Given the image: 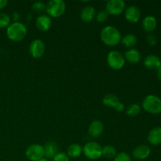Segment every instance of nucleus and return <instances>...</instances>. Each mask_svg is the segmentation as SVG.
<instances>
[{
  "instance_id": "obj_11",
  "label": "nucleus",
  "mask_w": 161,
  "mask_h": 161,
  "mask_svg": "<svg viewBox=\"0 0 161 161\" xmlns=\"http://www.w3.org/2000/svg\"><path fill=\"white\" fill-rule=\"evenodd\" d=\"M125 18L130 23H136L141 18L140 9L136 6H130L125 9Z\"/></svg>"
},
{
  "instance_id": "obj_1",
  "label": "nucleus",
  "mask_w": 161,
  "mask_h": 161,
  "mask_svg": "<svg viewBox=\"0 0 161 161\" xmlns=\"http://www.w3.org/2000/svg\"><path fill=\"white\" fill-rule=\"evenodd\" d=\"M102 41L108 47H114L121 42L122 36L118 28L116 27L108 25L105 27L101 31Z\"/></svg>"
},
{
  "instance_id": "obj_24",
  "label": "nucleus",
  "mask_w": 161,
  "mask_h": 161,
  "mask_svg": "<svg viewBox=\"0 0 161 161\" xmlns=\"http://www.w3.org/2000/svg\"><path fill=\"white\" fill-rule=\"evenodd\" d=\"M141 112V107L138 104H131L127 108V114L130 116H135Z\"/></svg>"
},
{
  "instance_id": "obj_9",
  "label": "nucleus",
  "mask_w": 161,
  "mask_h": 161,
  "mask_svg": "<svg viewBox=\"0 0 161 161\" xmlns=\"http://www.w3.org/2000/svg\"><path fill=\"white\" fill-rule=\"evenodd\" d=\"M46 46L43 41L35 39L31 42L29 47V53L34 58H40L45 53Z\"/></svg>"
},
{
  "instance_id": "obj_13",
  "label": "nucleus",
  "mask_w": 161,
  "mask_h": 161,
  "mask_svg": "<svg viewBox=\"0 0 161 161\" xmlns=\"http://www.w3.org/2000/svg\"><path fill=\"white\" fill-rule=\"evenodd\" d=\"M161 65V60L155 54H149L145 58L144 66L149 70H157Z\"/></svg>"
},
{
  "instance_id": "obj_19",
  "label": "nucleus",
  "mask_w": 161,
  "mask_h": 161,
  "mask_svg": "<svg viewBox=\"0 0 161 161\" xmlns=\"http://www.w3.org/2000/svg\"><path fill=\"white\" fill-rule=\"evenodd\" d=\"M157 25V20L155 17L152 15L146 16L142 20V28L146 32H152Z\"/></svg>"
},
{
  "instance_id": "obj_22",
  "label": "nucleus",
  "mask_w": 161,
  "mask_h": 161,
  "mask_svg": "<svg viewBox=\"0 0 161 161\" xmlns=\"http://www.w3.org/2000/svg\"><path fill=\"white\" fill-rule=\"evenodd\" d=\"M102 102H103L104 105H106V106L113 108V107L119 102V97L116 95H115V94H108L104 97Z\"/></svg>"
},
{
  "instance_id": "obj_31",
  "label": "nucleus",
  "mask_w": 161,
  "mask_h": 161,
  "mask_svg": "<svg viewBox=\"0 0 161 161\" xmlns=\"http://www.w3.org/2000/svg\"><path fill=\"white\" fill-rule=\"evenodd\" d=\"M113 108H114L116 112H118V113H121V112H123L124 110V105L122 102H119L114 107H113Z\"/></svg>"
},
{
  "instance_id": "obj_35",
  "label": "nucleus",
  "mask_w": 161,
  "mask_h": 161,
  "mask_svg": "<svg viewBox=\"0 0 161 161\" xmlns=\"http://www.w3.org/2000/svg\"><path fill=\"white\" fill-rule=\"evenodd\" d=\"M160 60H161V58H160Z\"/></svg>"
},
{
  "instance_id": "obj_30",
  "label": "nucleus",
  "mask_w": 161,
  "mask_h": 161,
  "mask_svg": "<svg viewBox=\"0 0 161 161\" xmlns=\"http://www.w3.org/2000/svg\"><path fill=\"white\" fill-rule=\"evenodd\" d=\"M146 40H147V42L150 46H154L157 44V39L156 37V36L153 34H149L147 36V38H146Z\"/></svg>"
},
{
  "instance_id": "obj_25",
  "label": "nucleus",
  "mask_w": 161,
  "mask_h": 161,
  "mask_svg": "<svg viewBox=\"0 0 161 161\" xmlns=\"http://www.w3.org/2000/svg\"><path fill=\"white\" fill-rule=\"evenodd\" d=\"M10 25V17L5 13H0V28H6Z\"/></svg>"
},
{
  "instance_id": "obj_18",
  "label": "nucleus",
  "mask_w": 161,
  "mask_h": 161,
  "mask_svg": "<svg viewBox=\"0 0 161 161\" xmlns=\"http://www.w3.org/2000/svg\"><path fill=\"white\" fill-rule=\"evenodd\" d=\"M96 16V11L93 6H85L83 9H82L81 13H80V18L83 22H88L92 21L94 19Z\"/></svg>"
},
{
  "instance_id": "obj_34",
  "label": "nucleus",
  "mask_w": 161,
  "mask_h": 161,
  "mask_svg": "<svg viewBox=\"0 0 161 161\" xmlns=\"http://www.w3.org/2000/svg\"><path fill=\"white\" fill-rule=\"evenodd\" d=\"M37 161H49V160H47V158H42V159H40V160H37Z\"/></svg>"
},
{
  "instance_id": "obj_29",
  "label": "nucleus",
  "mask_w": 161,
  "mask_h": 161,
  "mask_svg": "<svg viewBox=\"0 0 161 161\" xmlns=\"http://www.w3.org/2000/svg\"><path fill=\"white\" fill-rule=\"evenodd\" d=\"M53 161H69V157L65 153H58L53 158Z\"/></svg>"
},
{
  "instance_id": "obj_16",
  "label": "nucleus",
  "mask_w": 161,
  "mask_h": 161,
  "mask_svg": "<svg viewBox=\"0 0 161 161\" xmlns=\"http://www.w3.org/2000/svg\"><path fill=\"white\" fill-rule=\"evenodd\" d=\"M124 58H125V61H127L130 64H137L141 61L142 55L137 49L131 48L126 51Z\"/></svg>"
},
{
  "instance_id": "obj_5",
  "label": "nucleus",
  "mask_w": 161,
  "mask_h": 161,
  "mask_svg": "<svg viewBox=\"0 0 161 161\" xmlns=\"http://www.w3.org/2000/svg\"><path fill=\"white\" fill-rule=\"evenodd\" d=\"M83 153L90 160H97L102 156V147L96 142H89L83 147Z\"/></svg>"
},
{
  "instance_id": "obj_7",
  "label": "nucleus",
  "mask_w": 161,
  "mask_h": 161,
  "mask_svg": "<svg viewBox=\"0 0 161 161\" xmlns=\"http://www.w3.org/2000/svg\"><path fill=\"white\" fill-rule=\"evenodd\" d=\"M126 9V3L123 0H109L105 6V11L108 15H119Z\"/></svg>"
},
{
  "instance_id": "obj_28",
  "label": "nucleus",
  "mask_w": 161,
  "mask_h": 161,
  "mask_svg": "<svg viewBox=\"0 0 161 161\" xmlns=\"http://www.w3.org/2000/svg\"><path fill=\"white\" fill-rule=\"evenodd\" d=\"M114 161H132V159L127 153H119L115 157Z\"/></svg>"
},
{
  "instance_id": "obj_8",
  "label": "nucleus",
  "mask_w": 161,
  "mask_h": 161,
  "mask_svg": "<svg viewBox=\"0 0 161 161\" xmlns=\"http://www.w3.org/2000/svg\"><path fill=\"white\" fill-rule=\"evenodd\" d=\"M25 154L27 158L31 161H37L45 157L43 146L39 144H33L28 146Z\"/></svg>"
},
{
  "instance_id": "obj_15",
  "label": "nucleus",
  "mask_w": 161,
  "mask_h": 161,
  "mask_svg": "<svg viewBox=\"0 0 161 161\" xmlns=\"http://www.w3.org/2000/svg\"><path fill=\"white\" fill-rule=\"evenodd\" d=\"M148 141L153 146L161 144V127H153L148 135Z\"/></svg>"
},
{
  "instance_id": "obj_32",
  "label": "nucleus",
  "mask_w": 161,
  "mask_h": 161,
  "mask_svg": "<svg viewBox=\"0 0 161 161\" xmlns=\"http://www.w3.org/2000/svg\"><path fill=\"white\" fill-rule=\"evenodd\" d=\"M7 4H8L7 0H0V9H4Z\"/></svg>"
},
{
  "instance_id": "obj_14",
  "label": "nucleus",
  "mask_w": 161,
  "mask_h": 161,
  "mask_svg": "<svg viewBox=\"0 0 161 161\" xmlns=\"http://www.w3.org/2000/svg\"><path fill=\"white\" fill-rule=\"evenodd\" d=\"M88 131L92 138H98L102 135L104 131L103 123L100 120L93 121L90 125Z\"/></svg>"
},
{
  "instance_id": "obj_26",
  "label": "nucleus",
  "mask_w": 161,
  "mask_h": 161,
  "mask_svg": "<svg viewBox=\"0 0 161 161\" xmlns=\"http://www.w3.org/2000/svg\"><path fill=\"white\" fill-rule=\"evenodd\" d=\"M95 17L96 20L97 22H99V23H103V22H105L108 20V14H107V12L105 10H102L96 14Z\"/></svg>"
},
{
  "instance_id": "obj_10",
  "label": "nucleus",
  "mask_w": 161,
  "mask_h": 161,
  "mask_svg": "<svg viewBox=\"0 0 161 161\" xmlns=\"http://www.w3.org/2000/svg\"><path fill=\"white\" fill-rule=\"evenodd\" d=\"M151 153V149L146 145H140L132 151V156L135 159L139 160L148 158Z\"/></svg>"
},
{
  "instance_id": "obj_23",
  "label": "nucleus",
  "mask_w": 161,
  "mask_h": 161,
  "mask_svg": "<svg viewBox=\"0 0 161 161\" xmlns=\"http://www.w3.org/2000/svg\"><path fill=\"white\" fill-rule=\"evenodd\" d=\"M117 155V152L114 146H105L102 147V156L108 159L115 158Z\"/></svg>"
},
{
  "instance_id": "obj_27",
  "label": "nucleus",
  "mask_w": 161,
  "mask_h": 161,
  "mask_svg": "<svg viewBox=\"0 0 161 161\" xmlns=\"http://www.w3.org/2000/svg\"><path fill=\"white\" fill-rule=\"evenodd\" d=\"M32 9L35 12L41 14L44 10H46V5L42 2H36L33 3Z\"/></svg>"
},
{
  "instance_id": "obj_20",
  "label": "nucleus",
  "mask_w": 161,
  "mask_h": 161,
  "mask_svg": "<svg viewBox=\"0 0 161 161\" xmlns=\"http://www.w3.org/2000/svg\"><path fill=\"white\" fill-rule=\"evenodd\" d=\"M83 153V148L78 143H73L68 147L67 154L69 157L77 158L80 157Z\"/></svg>"
},
{
  "instance_id": "obj_2",
  "label": "nucleus",
  "mask_w": 161,
  "mask_h": 161,
  "mask_svg": "<svg viewBox=\"0 0 161 161\" xmlns=\"http://www.w3.org/2000/svg\"><path fill=\"white\" fill-rule=\"evenodd\" d=\"M28 30L26 26L20 22H14L8 26L6 35L10 40L14 42L23 40L26 36Z\"/></svg>"
},
{
  "instance_id": "obj_21",
  "label": "nucleus",
  "mask_w": 161,
  "mask_h": 161,
  "mask_svg": "<svg viewBox=\"0 0 161 161\" xmlns=\"http://www.w3.org/2000/svg\"><path fill=\"white\" fill-rule=\"evenodd\" d=\"M137 41H138V39L136 36L134 34H127L121 39V42L123 45L130 49L136 45Z\"/></svg>"
},
{
  "instance_id": "obj_6",
  "label": "nucleus",
  "mask_w": 161,
  "mask_h": 161,
  "mask_svg": "<svg viewBox=\"0 0 161 161\" xmlns=\"http://www.w3.org/2000/svg\"><path fill=\"white\" fill-rule=\"evenodd\" d=\"M125 58L124 56L119 51L113 50L109 52L107 56V63L112 69L119 70L125 64Z\"/></svg>"
},
{
  "instance_id": "obj_4",
  "label": "nucleus",
  "mask_w": 161,
  "mask_h": 161,
  "mask_svg": "<svg viewBox=\"0 0 161 161\" xmlns=\"http://www.w3.org/2000/svg\"><path fill=\"white\" fill-rule=\"evenodd\" d=\"M66 9L65 3L62 0H50L46 5V11L50 17H59L64 14Z\"/></svg>"
},
{
  "instance_id": "obj_17",
  "label": "nucleus",
  "mask_w": 161,
  "mask_h": 161,
  "mask_svg": "<svg viewBox=\"0 0 161 161\" xmlns=\"http://www.w3.org/2000/svg\"><path fill=\"white\" fill-rule=\"evenodd\" d=\"M44 154L47 158L53 159L57 153H58L59 151V147L58 144L54 142H48L43 146Z\"/></svg>"
},
{
  "instance_id": "obj_3",
  "label": "nucleus",
  "mask_w": 161,
  "mask_h": 161,
  "mask_svg": "<svg viewBox=\"0 0 161 161\" xmlns=\"http://www.w3.org/2000/svg\"><path fill=\"white\" fill-rule=\"evenodd\" d=\"M142 107L147 113L160 114L161 113V98L154 94H149L143 100Z\"/></svg>"
},
{
  "instance_id": "obj_33",
  "label": "nucleus",
  "mask_w": 161,
  "mask_h": 161,
  "mask_svg": "<svg viewBox=\"0 0 161 161\" xmlns=\"http://www.w3.org/2000/svg\"><path fill=\"white\" fill-rule=\"evenodd\" d=\"M157 75L158 80L161 81V65L157 69Z\"/></svg>"
},
{
  "instance_id": "obj_12",
  "label": "nucleus",
  "mask_w": 161,
  "mask_h": 161,
  "mask_svg": "<svg viewBox=\"0 0 161 161\" xmlns=\"http://www.w3.org/2000/svg\"><path fill=\"white\" fill-rule=\"evenodd\" d=\"M52 25L51 18L48 15L42 14L36 18V26L40 31H47Z\"/></svg>"
}]
</instances>
